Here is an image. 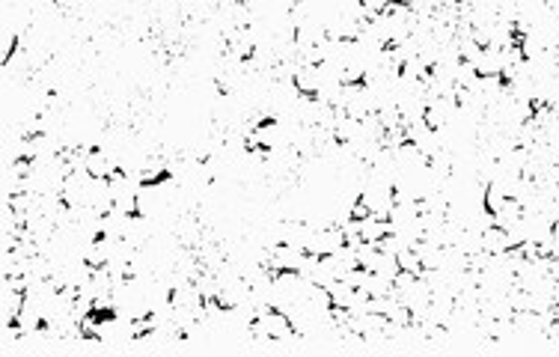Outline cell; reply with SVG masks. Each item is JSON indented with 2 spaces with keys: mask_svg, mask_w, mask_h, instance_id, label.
<instances>
[{
  "mask_svg": "<svg viewBox=\"0 0 559 357\" xmlns=\"http://www.w3.org/2000/svg\"><path fill=\"white\" fill-rule=\"evenodd\" d=\"M319 86H321L319 66H312V63H300L298 69H295V89H298L300 96H312V98H316Z\"/></svg>",
  "mask_w": 559,
  "mask_h": 357,
  "instance_id": "6da1fadb",
  "label": "cell"
},
{
  "mask_svg": "<svg viewBox=\"0 0 559 357\" xmlns=\"http://www.w3.org/2000/svg\"><path fill=\"white\" fill-rule=\"evenodd\" d=\"M393 232V227H390V220H384V218H375V215H369V218H363L360 220V238L363 241H381L384 236H390Z\"/></svg>",
  "mask_w": 559,
  "mask_h": 357,
  "instance_id": "7a4b0ae2",
  "label": "cell"
},
{
  "mask_svg": "<svg viewBox=\"0 0 559 357\" xmlns=\"http://www.w3.org/2000/svg\"><path fill=\"white\" fill-rule=\"evenodd\" d=\"M482 250L485 253H506L509 250V232L503 229V227H488L485 232H482Z\"/></svg>",
  "mask_w": 559,
  "mask_h": 357,
  "instance_id": "3957f363",
  "label": "cell"
},
{
  "mask_svg": "<svg viewBox=\"0 0 559 357\" xmlns=\"http://www.w3.org/2000/svg\"><path fill=\"white\" fill-rule=\"evenodd\" d=\"M518 220H523V206L518 203L515 197H509L506 203H503V208L494 215V223H497V227H503V229H509V227H515Z\"/></svg>",
  "mask_w": 559,
  "mask_h": 357,
  "instance_id": "277c9868",
  "label": "cell"
},
{
  "mask_svg": "<svg viewBox=\"0 0 559 357\" xmlns=\"http://www.w3.org/2000/svg\"><path fill=\"white\" fill-rule=\"evenodd\" d=\"M551 277L559 280V259H553V256H551Z\"/></svg>",
  "mask_w": 559,
  "mask_h": 357,
  "instance_id": "5b68a950",
  "label": "cell"
},
{
  "mask_svg": "<svg viewBox=\"0 0 559 357\" xmlns=\"http://www.w3.org/2000/svg\"><path fill=\"white\" fill-rule=\"evenodd\" d=\"M551 298H553V307H556V304H559V280L553 283V292H551Z\"/></svg>",
  "mask_w": 559,
  "mask_h": 357,
  "instance_id": "8992f818",
  "label": "cell"
}]
</instances>
